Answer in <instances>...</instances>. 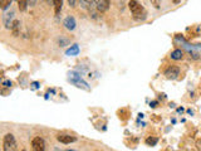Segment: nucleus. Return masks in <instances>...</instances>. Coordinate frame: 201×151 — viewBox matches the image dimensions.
Instances as JSON below:
<instances>
[{
	"label": "nucleus",
	"mask_w": 201,
	"mask_h": 151,
	"mask_svg": "<svg viewBox=\"0 0 201 151\" xmlns=\"http://www.w3.org/2000/svg\"><path fill=\"white\" fill-rule=\"evenodd\" d=\"M151 4L156 8V9H160L161 8V0H150Z\"/></svg>",
	"instance_id": "18"
},
{
	"label": "nucleus",
	"mask_w": 201,
	"mask_h": 151,
	"mask_svg": "<svg viewBox=\"0 0 201 151\" xmlns=\"http://www.w3.org/2000/svg\"><path fill=\"white\" fill-rule=\"evenodd\" d=\"M57 140H58L59 142H62V144L68 145V144L76 142V141H77V137L71 136V135H58V136H57Z\"/></svg>",
	"instance_id": "8"
},
{
	"label": "nucleus",
	"mask_w": 201,
	"mask_h": 151,
	"mask_svg": "<svg viewBox=\"0 0 201 151\" xmlns=\"http://www.w3.org/2000/svg\"><path fill=\"white\" fill-rule=\"evenodd\" d=\"M14 20H15V10L14 9H10V10L4 13V15H3V24H4V26L7 29H12V25H13Z\"/></svg>",
	"instance_id": "4"
},
{
	"label": "nucleus",
	"mask_w": 201,
	"mask_h": 151,
	"mask_svg": "<svg viewBox=\"0 0 201 151\" xmlns=\"http://www.w3.org/2000/svg\"><path fill=\"white\" fill-rule=\"evenodd\" d=\"M12 2H13V0H2V2H0V8H2V10L5 12L12 5Z\"/></svg>",
	"instance_id": "16"
},
{
	"label": "nucleus",
	"mask_w": 201,
	"mask_h": 151,
	"mask_svg": "<svg viewBox=\"0 0 201 151\" xmlns=\"http://www.w3.org/2000/svg\"><path fill=\"white\" fill-rule=\"evenodd\" d=\"M16 2H18V0H16Z\"/></svg>",
	"instance_id": "28"
},
{
	"label": "nucleus",
	"mask_w": 201,
	"mask_h": 151,
	"mask_svg": "<svg viewBox=\"0 0 201 151\" xmlns=\"http://www.w3.org/2000/svg\"><path fill=\"white\" fill-rule=\"evenodd\" d=\"M28 5H29L28 0H18V7H19V10L20 12H24Z\"/></svg>",
	"instance_id": "15"
},
{
	"label": "nucleus",
	"mask_w": 201,
	"mask_h": 151,
	"mask_svg": "<svg viewBox=\"0 0 201 151\" xmlns=\"http://www.w3.org/2000/svg\"><path fill=\"white\" fill-rule=\"evenodd\" d=\"M187 113H189V115H194V112H192L191 110H187Z\"/></svg>",
	"instance_id": "27"
},
{
	"label": "nucleus",
	"mask_w": 201,
	"mask_h": 151,
	"mask_svg": "<svg viewBox=\"0 0 201 151\" xmlns=\"http://www.w3.org/2000/svg\"><path fill=\"white\" fill-rule=\"evenodd\" d=\"M31 147L34 149L35 151H43V150H45V142H44V140L42 137L37 136V137H34L31 140Z\"/></svg>",
	"instance_id": "6"
},
{
	"label": "nucleus",
	"mask_w": 201,
	"mask_h": 151,
	"mask_svg": "<svg viewBox=\"0 0 201 151\" xmlns=\"http://www.w3.org/2000/svg\"><path fill=\"white\" fill-rule=\"evenodd\" d=\"M157 142H158V139L157 137H148V139H146V144L148 146H156Z\"/></svg>",
	"instance_id": "17"
},
{
	"label": "nucleus",
	"mask_w": 201,
	"mask_h": 151,
	"mask_svg": "<svg viewBox=\"0 0 201 151\" xmlns=\"http://www.w3.org/2000/svg\"><path fill=\"white\" fill-rule=\"evenodd\" d=\"M180 74V68L176 66H171L165 71V76L167 79H176Z\"/></svg>",
	"instance_id": "5"
},
{
	"label": "nucleus",
	"mask_w": 201,
	"mask_h": 151,
	"mask_svg": "<svg viewBox=\"0 0 201 151\" xmlns=\"http://www.w3.org/2000/svg\"><path fill=\"white\" fill-rule=\"evenodd\" d=\"M93 2L94 0H81V4H82V7L84 8V9H87L89 13H92V15L94 17L96 15V13H94V7H93Z\"/></svg>",
	"instance_id": "10"
},
{
	"label": "nucleus",
	"mask_w": 201,
	"mask_h": 151,
	"mask_svg": "<svg viewBox=\"0 0 201 151\" xmlns=\"http://www.w3.org/2000/svg\"><path fill=\"white\" fill-rule=\"evenodd\" d=\"M182 57H184V52L181 49H175L171 53V59H174V60H180V59H182Z\"/></svg>",
	"instance_id": "12"
},
{
	"label": "nucleus",
	"mask_w": 201,
	"mask_h": 151,
	"mask_svg": "<svg viewBox=\"0 0 201 151\" xmlns=\"http://www.w3.org/2000/svg\"><path fill=\"white\" fill-rule=\"evenodd\" d=\"M19 28H20V21L15 19L14 23H13V25H12V30H13L14 37H18L19 35Z\"/></svg>",
	"instance_id": "14"
},
{
	"label": "nucleus",
	"mask_w": 201,
	"mask_h": 151,
	"mask_svg": "<svg viewBox=\"0 0 201 151\" xmlns=\"http://www.w3.org/2000/svg\"><path fill=\"white\" fill-rule=\"evenodd\" d=\"M94 4L99 12H107L111 5V0H94Z\"/></svg>",
	"instance_id": "7"
},
{
	"label": "nucleus",
	"mask_w": 201,
	"mask_h": 151,
	"mask_svg": "<svg viewBox=\"0 0 201 151\" xmlns=\"http://www.w3.org/2000/svg\"><path fill=\"white\" fill-rule=\"evenodd\" d=\"M28 2H29V5H30V7H33V5L35 4V2H37V0H28Z\"/></svg>",
	"instance_id": "24"
},
{
	"label": "nucleus",
	"mask_w": 201,
	"mask_h": 151,
	"mask_svg": "<svg viewBox=\"0 0 201 151\" xmlns=\"http://www.w3.org/2000/svg\"><path fill=\"white\" fill-rule=\"evenodd\" d=\"M79 52H81L79 45H78V44H73V45H71L69 49H67L65 55H68V57H74V55H78Z\"/></svg>",
	"instance_id": "11"
},
{
	"label": "nucleus",
	"mask_w": 201,
	"mask_h": 151,
	"mask_svg": "<svg viewBox=\"0 0 201 151\" xmlns=\"http://www.w3.org/2000/svg\"><path fill=\"white\" fill-rule=\"evenodd\" d=\"M177 112H179V113H182V112H184V108H182V107H179V108H177Z\"/></svg>",
	"instance_id": "25"
},
{
	"label": "nucleus",
	"mask_w": 201,
	"mask_h": 151,
	"mask_svg": "<svg viewBox=\"0 0 201 151\" xmlns=\"http://www.w3.org/2000/svg\"><path fill=\"white\" fill-rule=\"evenodd\" d=\"M157 105H158V102H157V101H152V102L150 103V106H151L152 108H155V107H157Z\"/></svg>",
	"instance_id": "23"
},
{
	"label": "nucleus",
	"mask_w": 201,
	"mask_h": 151,
	"mask_svg": "<svg viewBox=\"0 0 201 151\" xmlns=\"http://www.w3.org/2000/svg\"><path fill=\"white\" fill-rule=\"evenodd\" d=\"M67 43H68V40H67V39H60L59 40V44H60V47H64Z\"/></svg>",
	"instance_id": "22"
},
{
	"label": "nucleus",
	"mask_w": 201,
	"mask_h": 151,
	"mask_svg": "<svg viewBox=\"0 0 201 151\" xmlns=\"http://www.w3.org/2000/svg\"><path fill=\"white\" fill-rule=\"evenodd\" d=\"M68 81H69L72 84H74L76 87L82 88V89H84V91H89V89H91V87L88 86V83H87V82L81 77V74L77 73V72H71V73L68 74Z\"/></svg>",
	"instance_id": "2"
},
{
	"label": "nucleus",
	"mask_w": 201,
	"mask_h": 151,
	"mask_svg": "<svg viewBox=\"0 0 201 151\" xmlns=\"http://www.w3.org/2000/svg\"><path fill=\"white\" fill-rule=\"evenodd\" d=\"M79 2H81V0H68V4H69L71 7H76Z\"/></svg>",
	"instance_id": "19"
},
{
	"label": "nucleus",
	"mask_w": 201,
	"mask_h": 151,
	"mask_svg": "<svg viewBox=\"0 0 201 151\" xmlns=\"http://www.w3.org/2000/svg\"><path fill=\"white\" fill-rule=\"evenodd\" d=\"M63 25L65 26V29H68V30H74L76 29V25H77V23H76V19L73 18V17H67L65 19H64V21H63Z\"/></svg>",
	"instance_id": "9"
},
{
	"label": "nucleus",
	"mask_w": 201,
	"mask_h": 151,
	"mask_svg": "<svg viewBox=\"0 0 201 151\" xmlns=\"http://www.w3.org/2000/svg\"><path fill=\"white\" fill-rule=\"evenodd\" d=\"M172 2H174V4H179V3L181 2V0H172Z\"/></svg>",
	"instance_id": "26"
},
{
	"label": "nucleus",
	"mask_w": 201,
	"mask_h": 151,
	"mask_svg": "<svg viewBox=\"0 0 201 151\" xmlns=\"http://www.w3.org/2000/svg\"><path fill=\"white\" fill-rule=\"evenodd\" d=\"M31 89H37V88H39V82H33L31 83Z\"/></svg>",
	"instance_id": "20"
},
{
	"label": "nucleus",
	"mask_w": 201,
	"mask_h": 151,
	"mask_svg": "<svg viewBox=\"0 0 201 151\" xmlns=\"http://www.w3.org/2000/svg\"><path fill=\"white\" fill-rule=\"evenodd\" d=\"M3 150L4 151H10V150H16V141L13 134H7L3 140Z\"/></svg>",
	"instance_id": "3"
},
{
	"label": "nucleus",
	"mask_w": 201,
	"mask_h": 151,
	"mask_svg": "<svg viewBox=\"0 0 201 151\" xmlns=\"http://www.w3.org/2000/svg\"><path fill=\"white\" fill-rule=\"evenodd\" d=\"M3 86L4 87H12V81H4L3 82Z\"/></svg>",
	"instance_id": "21"
},
{
	"label": "nucleus",
	"mask_w": 201,
	"mask_h": 151,
	"mask_svg": "<svg viewBox=\"0 0 201 151\" xmlns=\"http://www.w3.org/2000/svg\"><path fill=\"white\" fill-rule=\"evenodd\" d=\"M128 8L132 13L133 19H136L138 21H143L147 18V12L146 9L137 2V0H129L128 2Z\"/></svg>",
	"instance_id": "1"
},
{
	"label": "nucleus",
	"mask_w": 201,
	"mask_h": 151,
	"mask_svg": "<svg viewBox=\"0 0 201 151\" xmlns=\"http://www.w3.org/2000/svg\"><path fill=\"white\" fill-rule=\"evenodd\" d=\"M53 5H54V12L58 15L62 10V7H63V0H53Z\"/></svg>",
	"instance_id": "13"
}]
</instances>
